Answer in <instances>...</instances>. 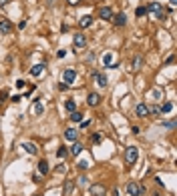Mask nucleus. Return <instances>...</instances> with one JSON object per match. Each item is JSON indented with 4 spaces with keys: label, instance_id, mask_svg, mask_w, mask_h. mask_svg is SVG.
<instances>
[{
    "label": "nucleus",
    "instance_id": "nucleus-24",
    "mask_svg": "<svg viewBox=\"0 0 177 196\" xmlns=\"http://www.w3.org/2000/svg\"><path fill=\"white\" fill-rule=\"evenodd\" d=\"M149 116H161V108L159 106H149Z\"/></svg>",
    "mask_w": 177,
    "mask_h": 196
},
{
    "label": "nucleus",
    "instance_id": "nucleus-6",
    "mask_svg": "<svg viewBox=\"0 0 177 196\" xmlns=\"http://www.w3.org/2000/svg\"><path fill=\"white\" fill-rule=\"evenodd\" d=\"M135 114H137L139 118H147L149 116V106H147L145 102H139L137 108H135Z\"/></svg>",
    "mask_w": 177,
    "mask_h": 196
},
{
    "label": "nucleus",
    "instance_id": "nucleus-36",
    "mask_svg": "<svg viewBox=\"0 0 177 196\" xmlns=\"http://www.w3.org/2000/svg\"><path fill=\"white\" fill-rule=\"evenodd\" d=\"M24 84H26L24 80H16V88H24Z\"/></svg>",
    "mask_w": 177,
    "mask_h": 196
},
{
    "label": "nucleus",
    "instance_id": "nucleus-9",
    "mask_svg": "<svg viewBox=\"0 0 177 196\" xmlns=\"http://www.w3.org/2000/svg\"><path fill=\"white\" fill-rule=\"evenodd\" d=\"M62 194L65 196H73L75 194V182L73 180H65V184H62Z\"/></svg>",
    "mask_w": 177,
    "mask_h": 196
},
{
    "label": "nucleus",
    "instance_id": "nucleus-15",
    "mask_svg": "<svg viewBox=\"0 0 177 196\" xmlns=\"http://www.w3.org/2000/svg\"><path fill=\"white\" fill-rule=\"evenodd\" d=\"M10 30H12V24H10V20H6V18H4L2 22H0V32H2V34H8Z\"/></svg>",
    "mask_w": 177,
    "mask_h": 196
},
{
    "label": "nucleus",
    "instance_id": "nucleus-7",
    "mask_svg": "<svg viewBox=\"0 0 177 196\" xmlns=\"http://www.w3.org/2000/svg\"><path fill=\"white\" fill-rule=\"evenodd\" d=\"M75 78H77V72H75L73 68H66V70L62 72V82L73 84V82H75Z\"/></svg>",
    "mask_w": 177,
    "mask_h": 196
},
{
    "label": "nucleus",
    "instance_id": "nucleus-35",
    "mask_svg": "<svg viewBox=\"0 0 177 196\" xmlns=\"http://www.w3.org/2000/svg\"><path fill=\"white\" fill-rule=\"evenodd\" d=\"M79 182H81V186H87V184H88V180H87V176H81V180H79Z\"/></svg>",
    "mask_w": 177,
    "mask_h": 196
},
{
    "label": "nucleus",
    "instance_id": "nucleus-22",
    "mask_svg": "<svg viewBox=\"0 0 177 196\" xmlns=\"http://www.w3.org/2000/svg\"><path fill=\"white\" fill-rule=\"evenodd\" d=\"M32 112H34L36 116H39V114H43V112H44V108H43V104H40V100H39V102H34V104H32Z\"/></svg>",
    "mask_w": 177,
    "mask_h": 196
},
{
    "label": "nucleus",
    "instance_id": "nucleus-5",
    "mask_svg": "<svg viewBox=\"0 0 177 196\" xmlns=\"http://www.w3.org/2000/svg\"><path fill=\"white\" fill-rule=\"evenodd\" d=\"M85 44H87V36L85 34H75V50L81 52V50L85 48Z\"/></svg>",
    "mask_w": 177,
    "mask_h": 196
},
{
    "label": "nucleus",
    "instance_id": "nucleus-30",
    "mask_svg": "<svg viewBox=\"0 0 177 196\" xmlns=\"http://www.w3.org/2000/svg\"><path fill=\"white\" fill-rule=\"evenodd\" d=\"M91 140H93L95 144H99L101 140H103V134H93V136H91Z\"/></svg>",
    "mask_w": 177,
    "mask_h": 196
},
{
    "label": "nucleus",
    "instance_id": "nucleus-40",
    "mask_svg": "<svg viewBox=\"0 0 177 196\" xmlns=\"http://www.w3.org/2000/svg\"><path fill=\"white\" fill-rule=\"evenodd\" d=\"M131 130H133V134H139V132H141V128H139V126H133Z\"/></svg>",
    "mask_w": 177,
    "mask_h": 196
},
{
    "label": "nucleus",
    "instance_id": "nucleus-17",
    "mask_svg": "<svg viewBox=\"0 0 177 196\" xmlns=\"http://www.w3.org/2000/svg\"><path fill=\"white\" fill-rule=\"evenodd\" d=\"M103 64L109 66V68H113V52H105L103 54Z\"/></svg>",
    "mask_w": 177,
    "mask_h": 196
},
{
    "label": "nucleus",
    "instance_id": "nucleus-41",
    "mask_svg": "<svg viewBox=\"0 0 177 196\" xmlns=\"http://www.w3.org/2000/svg\"><path fill=\"white\" fill-rule=\"evenodd\" d=\"M79 2H81V0H69V4H70V6H77Z\"/></svg>",
    "mask_w": 177,
    "mask_h": 196
},
{
    "label": "nucleus",
    "instance_id": "nucleus-29",
    "mask_svg": "<svg viewBox=\"0 0 177 196\" xmlns=\"http://www.w3.org/2000/svg\"><path fill=\"white\" fill-rule=\"evenodd\" d=\"M135 14H137V16H145V14H147V10H145V6H139V8H137V10H135Z\"/></svg>",
    "mask_w": 177,
    "mask_h": 196
},
{
    "label": "nucleus",
    "instance_id": "nucleus-3",
    "mask_svg": "<svg viewBox=\"0 0 177 196\" xmlns=\"http://www.w3.org/2000/svg\"><path fill=\"white\" fill-rule=\"evenodd\" d=\"M127 194L129 196H143L145 190H143V186L139 184V182H129L127 184Z\"/></svg>",
    "mask_w": 177,
    "mask_h": 196
},
{
    "label": "nucleus",
    "instance_id": "nucleus-39",
    "mask_svg": "<svg viewBox=\"0 0 177 196\" xmlns=\"http://www.w3.org/2000/svg\"><path fill=\"white\" fill-rule=\"evenodd\" d=\"M20 98H22V96H20V94H14V96H12V98H10V100H12V102H18V100H20Z\"/></svg>",
    "mask_w": 177,
    "mask_h": 196
},
{
    "label": "nucleus",
    "instance_id": "nucleus-34",
    "mask_svg": "<svg viewBox=\"0 0 177 196\" xmlns=\"http://www.w3.org/2000/svg\"><path fill=\"white\" fill-rule=\"evenodd\" d=\"M54 172H65V164H58L57 168H54Z\"/></svg>",
    "mask_w": 177,
    "mask_h": 196
},
{
    "label": "nucleus",
    "instance_id": "nucleus-38",
    "mask_svg": "<svg viewBox=\"0 0 177 196\" xmlns=\"http://www.w3.org/2000/svg\"><path fill=\"white\" fill-rule=\"evenodd\" d=\"M88 126H91V122H88V120H85V122H81V130H83V128H88Z\"/></svg>",
    "mask_w": 177,
    "mask_h": 196
},
{
    "label": "nucleus",
    "instance_id": "nucleus-13",
    "mask_svg": "<svg viewBox=\"0 0 177 196\" xmlns=\"http://www.w3.org/2000/svg\"><path fill=\"white\" fill-rule=\"evenodd\" d=\"M99 102H101V96L97 94V92H91V94L87 96V104L88 106H99Z\"/></svg>",
    "mask_w": 177,
    "mask_h": 196
},
{
    "label": "nucleus",
    "instance_id": "nucleus-33",
    "mask_svg": "<svg viewBox=\"0 0 177 196\" xmlns=\"http://www.w3.org/2000/svg\"><path fill=\"white\" fill-rule=\"evenodd\" d=\"M173 60H175V56L171 54V56H167V58H165V64H173Z\"/></svg>",
    "mask_w": 177,
    "mask_h": 196
},
{
    "label": "nucleus",
    "instance_id": "nucleus-18",
    "mask_svg": "<svg viewBox=\"0 0 177 196\" xmlns=\"http://www.w3.org/2000/svg\"><path fill=\"white\" fill-rule=\"evenodd\" d=\"M43 70H44V64H36V66H32V68H30V76H34V78H36V76L43 74Z\"/></svg>",
    "mask_w": 177,
    "mask_h": 196
},
{
    "label": "nucleus",
    "instance_id": "nucleus-20",
    "mask_svg": "<svg viewBox=\"0 0 177 196\" xmlns=\"http://www.w3.org/2000/svg\"><path fill=\"white\" fill-rule=\"evenodd\" d=\"M81 150H83V144H81V142H75L73 148H70V154H73V156H79V154H81Z\"/></svg>",
    "mask_w": 177,
    "mask_h": 196
},
{
    "label": "nucleus",
    "instance_id": "nucleus-4",
    "mask_svg": "<svg viewBox=\"0 0 177 196\" xmlns=\"http://www.w3.org/2000/svg\"><path fill=\"white\" fill-rule=\"evenodd\" d=\"M88 190H91L93 196H107V186L105 184H91Z\"/></svg>",
    "mask_w": 177,
    "mask_h": 196
},
{
    "label": "nucleus",
    "instance_id": "nucleus-23",
    "mask_svg": "<svg viewBox=\"0 0 177 196\" xmlns=\"http://www.w3.org/2000/svg\"><path fill=\"white\" fill-rule=\"evenodd\" d=\"M161 108V114H167V112H171L173 110V102H165L163 106H159Z\"/></svg>",
    "mask_w": 177,
    "mask_h": 196
},
{
    "label": "nucleus",
    "instance_id": "nucleus-8",
    "mask_svg": "<svg viewBox=\"0 0 177 196\" xmlns=\"http://www.w3.org/2000/svg\"><path fill=\"white\" fill-rule=\"evenodd\" d=\"M99 18L101 20H111L113 18V10L109 6H101L99 8Z\"/></svg>",
    "mask_w": 177,
    "mask_h": 196
},
{
    "label": "nucleus",
    "instance_id": "nucleus-27",
    "mask_svg": "<svg viewBox=\"0 0 177 196\" xmlns=\"http://www.w3.org/2000/svg\"><path fill=\"white\" fill-rule=\"evenodd\" d=\"M66 154H69V150H66L65 146H61V148H58V150H57V156H58V158H65Z\"/></svg>",
    "mask_w": 177,
    "mask_h": 196
},
{
    "label": "nucleus",
    "instance_id": "nucleus-37",
    "mask_svg": "<svg viewBox=\"0 0 177 196\" xmlns=\"http://www.w3.org/2000/svg\"><path fill=\"white\" fill-rule=\"evenodd\" d=\"M65 56H66L65 50H58V52H57V58H65Z\"/></svg>",
    "mask_w": 177,
    "mask_h": 196
},
{
    "label": "nucleus",
    "instance_id": "nucleus-42",
    "mask_svg": "<svg viewBox=\"0 0 177 196\" xmlns=\"http://www.w3.org/2000/svg\"><path fill=\"white\" fill-rule=\"evenodd\" d=\"M34 196H40V194H34Z\"/></svg>",
    "mask_w": 177,
    "mask_h": 196
},
{
    "label": "nucleus",
    "instance_id": "nucleus-2",
    "mask_svg": "<svg viewBox=\"0 0 177 196\" xmlns=\"http://www.w3.org/2000/svg\"><path fill=\"white\" fill-rule=\"evenodd\" d=\"M137 160H139V150H137V146H129L127 150H125V162H127L129 166H133Z\"/></svg>",
    "mask_w": 177,
    "mask_h": 196
},
{
    "label": "nucleus",
    "instance_id": "nucleus-26",
    "mask_svg": "<svg viewBox=\"0 0 177 196\" xmlns=\"http://www.w3.org/2000/svg\"><path fill=\"white\" fill-rule=\"evenodd\" d=\"M141 64H143V58H141V56H135V60H133V70H139Z\"/></svg>",
    "mask_w": 177,
    "mask_h": 196
},
{
    "label": "nucleus",
    "instance_id": "nucleus-12",
    "mask_svg": "<svg viewBox=\"0 0 177 196\" xmlns=\"http://www.w3.org/2000/svg\"><path fill=\"white\" fill-rule=\"evenodd\" d=\"M93 80H95V84H99L101 88H105V86H107V76H105L103 72H97V74L93 76Z\"/></svg>",
    "mask_w": 177,
    "mask_h": 196
},
{
    "label": "nucleus",
    "instance_id": "nucleus-25",
    "mask_svg": "<svg viewBox=\"0 0 177 196\" xmlns=\"http://www.w3.org/2000/svg\"><path fill=\"white\" fill-rule=\"evenodd\" d=\"M65 108L69 110V112H75V110H77V104H75V100H66V102H65Z\"/></svg>",
    "mask_w": 177,
    "mask_h": 196
},
{
    "label": "nucleus",
    "instance_id": "nucleus-31",
    "mask_svg": "<svg viewBox=\"0 0 177 196\" xmlns=\"http://www.w3.org/2000/svg\"><path fill=\"white\" fill-rule=\"evenodd\" d=\"M6 98H8V92H6V90H2V92H0V104H2Z\"/></svg>",
    "mask_w": 177,
    "mask_h": 196
},
{
    "label": "nucleus",
    "instance_id": "nucleus-10",
    "mask_svg": "<svg viewBox=\"0 0 177 196\" xmlns=\"http://www.w3.org/2000/svg\"><path fill=\"white\" fill-rule=\"evenodd\" d=\"M65 140H69V142H77V140H79V130L66 128L65 130Z\"/></svg>",
    "mask_w": 177,
    "mask_h": 196
},
{
    "label": "nucleus",
    "instance_id": "nucleus-28",
    "mask_svg": "<svg viewBox=\"0 0 177 196\" xmlns=\"http://www.w3.org/2000/svg\"><path fill=\"white\" fill-rule=\"evenodd\" d=\"M163 126H165V128H171V130H173V128H175V120H163Z\"/></svg>",
    "mask_w": 177,
    "mask_h": 196
},
{
    "label": "nucleus",
    "instance_id": "nucleus-14",
    "mask_svg": "<svg viewBox=\"0 0 177 196\" xmlns=\"http://www.w3.org/2000/svg\"><path fill=\"white\" fill-rule=\"evenodd\" d=\"M22 148L28 152V154H39V146H36L34 142H24V144H22Z\"/></svg>",
    "mask_w": 177,
    "mask_h": 196
},
{
    "label": "nucleus",
    "instance_id": "nucleus-1",
    "mask_svg": "<svg viewBox=\"0 0 177 196\" xmlns=\"http://www.w3.org/2000/svg\"><path fill=\"white\" fill-rule=\"evenodd\" d=\"M147 14H153L155 18H165V10H163V6L159 2H151L149 6H145Z\"/></svg>",
    "mask_w": 177,
    "mask_h": 196
},
{
    "label": "nucleus",
    "instance_id": "nucleus-21",
    "mask_svg": "<svg viewBox=\"0 0 177 196\" xmlns=\"http://www.w3.org/2000/svg\"><path fill=\"white\" fill-rule=\"evenodd\" d=\"M70 122H83V112H79V110L70 112Z\"/></svg>",
    "mask_w": 177,
    "mask_h": 196
},
{
    "label": "nucleus",
    "instance_id": "nucleus-16",
    "mask_svg": "<svg viewBox=\"0 0 177 196\" xmlns=\"http://www.w3.org/2000/svg\"><path fill=\"white\" fill-rule=\"evenodd\" d=\"M79 24H81V28H88L93 24V16L91 14H87V16H83L81 20H79Z\"/></svg>",
    "mask_w": 177,
    "mask_h": 196
},
{
    "label": "nucleus",
    "instance_id": "nucleus-19",
    "mask_svg": "<svg viewBox=\"0 0 177 196\" xmlns=\"http://www.w3.org/2000/svg\"><path fill=\"white\" fill-rule=\"evenodd\" d=\"M39 172L43 174V176H44V174H48V162H46V160H40V162H39Z\"/></svg>",
    "mask_w": 177,
    "mask_h": 196
},
{
    "label": "nucleus",
    "instance_id": "nucleus-32",
    "mask_svg": "<svg viewBox=\"0 0 177 196\" xmlns=\"http://www.w3.org/2000/svg\"><path fill=\"white\" fill-rule=\"evenodd\" d=\"M77 166H79V170H85V168H87V166H88V164L85 162V160H81V162H79Z\"/></svg>",
    "mask_w": 177,
    "mask_h": 196
},
{
    "label": "nucleus",
    "instance_id": "nucleus-11",
    "mask_svg": "<svg viewBox=\"0 0 177 196\" xmlns=\"http://www.w3.org/2000/svg\"><path fill=\"white\" fill-rule=\"evenodd\" d=\"M111 20H113V24H115V26H119V28L127 24V16H125L123 12H121V14H117V16H113Z\"/></svg>",
    "mask_w": 177,
    "mask_h": 196
}]
</instances>
